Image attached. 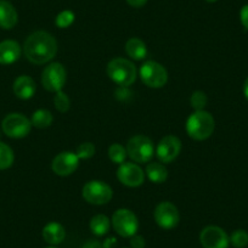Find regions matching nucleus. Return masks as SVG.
<instances>
[{"mask_svg": "<svg viewBox=\"0 0 248 248\" xmlns=\"http://www.w3.org/2000/svg\"><path fill=\"white\" fill-rule=\"evenodd\" d=\"M57 52V42L50 33L37 31L26 39L23 54L34 65H44L51 61Z\"/></svg>", "mask_w": 248, "mask_h": 248, "instance_id": "f257e3e1", "label": "nucleus"}, {"mask_svg": "<svg viewBox=\"0 0 248 248\" xmlns=\"http://www.w3.org/2000/svg\"><path fill=\"white\" fill-rule=\"evenodd\" d=\"M216 122L209 112L195 111L186 121V133L191 139L202 141L213 134Z\"/></svg>", "mask_w": 248, "mask_h": 248, "instance_id": "f03ea898", "label": "nucleus"}, {"mask_svg": "<svg viewBox=\"0 0 248 248\" xmlns=\"http://www.w3.org/2000/svg\"><path fill=\"white\" fill-rule=\"evenodd\" d=\"M138 71L132 61L123 57H116L107 65V76L119 87H129L137 80Z\"/></svg>", "mask_w": 248, "mask_h": 248, "instance_id": "7ed1b4c3", "label": "nucleus"}, {"mask_svg": "<svg viewBox=\"0 0 248 248\" xmlns=\"http://www.w3.org/2000/svg\"><path fill=\"white\" fill-rule=\"evenodd\" d=\"M125 149H127L128 156L135 163H147L151 161L156 152L152 140L145 135H135L130 138Z\"/></svg>", "mask_w": 248, "mask_h": 248, "instance_id": "20e7f679", "label": "nucleus"}, {"mask_svg": "<svg viewBox=\"0 0 248 248\" xmlns=\"http://www.w3.org/2000/svg\"><path fill=\"white\" fill-rule=\"evenodd\" d=\"M111 225L119 236L130 238L138 232L139 220L134 212L130 209L119 208L112 216Z\"/></svg>", "mask_w": 248, "mask_h": 248, "instance_id": "39448f33", "label": "nucleus"}, {"mask_svg": "<svg viewBox=\"0 0 248 248\" xmlns=\"http://www.w3.org/2000/svg\"><path fill=\"white\" fill-rule=\"evenodd\" d=\"M82 196L88 203L102 206L108 203L113 196L111 186L101 180H90L83 186Z\"/></svg>", "mask_w": 248, "mask_h": 248, "instance_id": "423d86ee", "label": "nucleus"}, {"mask_svg": "<svg viewBox=\"0 0 248 248\" xmlns=\"http://www.w3.org/2000/svg\"><path fill=\"white\" fill-rule=\"evenodd\" d=\"M139 75L142 83L152 89L163 88L168 82V72L164 66L156 61L144 62L140 67Z\"/></svg>", "mask_w": 248, "mask_h": 248, "instance_id": "0eeeda50", "label": "nucleus"}, {"mask_svg": "<svg viewBox=\"0 0 248 248\" xmlns=\"http://www.w3.org/2000/svg\"><path fill=\"white\" fill-rule=\"evenodd\" d=\"M1 128L6 137L13 138V139H22L30 134L32 123L25 114L14 112V113H9L3 119Z\"/></svg>", "mask_w": 248, "mask_h": 248, "instance_id": "6e6552de", "label": "nucleus"}, {"mask_svg": "<svg viewBox=\"0 0 248 248\" xmlns=\"http://www.w3.org/2000/svg\"><path fill=\"white\" fill-rule=\"evenodd\" d=\"M67 79L66 68L60 62H51L42 73V84L50 93L61 92Z\"/></svg>", "mask_w": 248, "mask_h": 248, "instance_id": "1a4fd4ad", "label": "nucleus"}, {"mask_svg": "<svg viewBox=\"0 0 248 248\" xmlns=\"http://www.w3.org/2000/svg\"><path fill=\"white\" fill-rule=\"evenodd\" d=\"M154 218L159 228L164 229V230H171L178 226L179 221H180V213L175 204L169 201H164L157 204L154 212Z\"/></svg>", "mask_w": 248, "mask_h": 248, "instance_id": "9d476101", "label": "nucleus"}, {"mask_svg": "<svg viewBox=\"0 0 248 248\" xmlns=\"http://www.w3.org/2000/svg\"><path fill=\"white\" fill-rule=\"evenodd\" d=\"M117 178L128 187H138L145 181V173L141 167L135 162H124L117 169Z\"/></svg>", "mask_w": 248, "mask_h": 248, "instance_id": "9b49d317", "label": "nucleus"}, {"mask_svg": "<svg viewBox=\"0 0 248 248\" xmlns=\"http://www.w3.org/2000/svg\"><path fill=\"white\" fill-rule=\"evenodd\" d=\"M200 242L203 248H228L230 237L219 226L209 225L200 232Z\"/></svg>", "mask_w": 248, "mask_h": 248, "instance_id": "f8f14e48", "label": "nucleus"}, {"mask_svg": "<svg viewBox=\"0 0 248 248\" xmlns=\"http://www.w3.org/2000/svg\"><path fill=\"white\" fill-rule=\"evenodd\" d=\"M181 151V141L175 135H167L159 140L156 147V156L162 163H170Z\"/></svg>", "mask_w": 248, "mask_h": 248, "instance_id": "ddd939ff", "label": "nucleus"}, {"mask_svg": "<svg viewBox=\"0 0 248 248\" xmlns=\"http://www.w3.org/2000/svg\"><path fill=\"white\" fill-rule=\"evenodd\" d=\"M79 166V158L76 152L63 151L60 152L51 163V169L56 175L68 176L75 173Z\"/></svg>", "mask_w": 248, "mask_h": 248, "instance_id": "4468645a", "label": "nucleus"}, {"mask_svg": "<svg viewBox=\"0 0 248 248\" xmlns=\"http://www.w3.org/2000/svg\"><path fill=\"white\" fill-rule=\"evenodd\" d=\"M14 93L21 100H30L37 92V85L30 76H20L14 82Z\"/></svg>", "mask_w": 248, "mask_h": 248, "instance_id": "2eb2a0df", "label": "nucleus"}, {"mask_svg": "<svg viewBox=\"0 0 248 248\" xmlns=\"http://www.w3.org/2000/svg\"><path fill=\"white\" fill-rule=\"evenodd\" d=\"M21 56V46L16 40H4L0 43V65H11Z\"/></svg>", "mask_w": 248, "mask_h": 248, "instance_id": "dca6fc26", "label": "nucleus"}, {"mask_svg": "<svg viewBox=\"0 0 248 248\" xmlns=\"http://www.w3.org/2000/svg\"><path fill=\"white\" fill-rule=\"evenodd\" d=\"M18 22V15L15 6L8 0H0V28L13 30Z\"/></svg>", "mask_w": 248, "mask_h": 248, "instance_id": "f3484780", "label": "nucleus"}, {"mask_svg": "<svg viewBox=\"0 0 248 248\" xmlns=\"http://www.w3.org/2000/svg\"><path fill=\"white\" fill-rule=\"evenodd\" d=\"M43 238L50 246H57L66 238L65 228L57 221H51L43 228Z\"/></svg>", "mask_w": 248, "mask_h": 248, "instance_id": "a211bd4d", "label": "nucleus"}, {"mask_svg": "<svg viewBox=\"0 0 248 248\" xmlns=\"http://www.w3.org/2000/svg\"><path fill=\"white\" fill-rule=\"evenodd\" d=\"M145 174L150 181L155 184H162L168 178V170L162 162H150L146 167Z\"/></svg>", "mask_w": 248, "mask_h": 248, "instance_id": "6ab92c4d", "label": "nucleus"}, {"mask_svg": "<svg viewBox=\"0 0 248 248\" xmlns=\"http://www.w3.org/2000/svg\"><path fill=\"white\" fill-rule=\"evenodd\" d=\"M125 52L133 60H144L147 55V46L139 38H130L125 44Z\"/></svg>", "mask_w": 248, "mask_h": 248, "instance_id": "aec40b11", "label": "nucleus"}, {"mask_svg": "<svg viewBox=\"0 0 248 248\" xmlns=\"http://www.w3.org/2000/svg\"><path fill=\"white\" fill-rule=\"evenodd\" d=\"M90 230L95 236H105L111 229V220L105 214L94 216L90 220Z\"/></svg>", "mask_w": 248, "mask_h": 248, "instance_id": "412c9836", "label": "nucleus"}, {"mask_svg": "<svg viewBox=\"0 0 248 248\" xmlns=\"http://www.w3.org/2000/svg\"><path fill=\"white\" fill-rule=\"evenodd\" d=\"M52 121H54V117H52L51 112L44 108L37 109L31 118V123H32L33 127L39 128V129L50 127L52 124Z\"/></svg>", "mask_w": 248, "mask_h": 248, "instance_id": "4be33fe9", "label": "nucleus"}, {"mask_svg": "<svg viewBox=\"0 0 248 248\" xmlns=\"http://www.w3.org/2000/svg\"><path fill=\"white\" fill-rule=\"evenodd\" d=\"M14 151L9 145L4 144L3 141H0V170H5V169L10 168L14 163Z\"/></svg>", "mask_w": 248, "mask_h": 248, "instance_id": "5701e85b", "label": "nucleus"}, {"mask_svg": "<svg viewBox=\"0 0 248 248\" xmlns=\"http://www.w3.org/2000/svg\"><path fill=\"white\" fill-rule=\"evenodd\" d=\"M127 149L121 144H112L111 146L108 147V157L113 163L116 164H122L125 162V158H127Z\"/></svg>", "mask_w": 248, "mask_h": 248, "instance_id": "b1692460", "label": "nucleus"}, {"mask_svg": "<svg viewBox=\"0 0 248 248\" xmlns=\"http://www.w3.org/2000/svg\"><path fill=\"white\" fill-rule=\"evenodd\" d=\"M54 106L55 108L59 112H61V113H66L71 107V100L70 97H68V95L66 94V93L62 92V90L61 92L55 93Z\"/></svg>", "mask_w": 248, "mask_h": 248, "instance_id": "393cba45", "label": "nucleus"}, {"mask_svg": "<svg viewBox=\"0 0 248 248\" xmlns=\"http://www.w3.org/2000/svg\"><path fill=\"white\" fill-rule=\"evenodd\" d=\"M230 243L235 248H245L248 246V232L247 231L238 229L235 230L230 236Z\"/></svg>", "mask_w": 248, "mask_h": 248, "instance_id": "a878e982", "label": "nucleus"}, {"mask_svg": "<svg viewBox=\"0 0 248 248\" xmlns=\"http://www.w3.org/2000/svg\"><path fill=\"white\" fill-rule=\"evenodd\" d=\"M76 20V15L71 10H63L56 16L55 23L59 28H68Z\"/></svg>", "mask_w": 248, "mask_h": 248, "instance_id": "bb28decb", "label": "nucleus"}, {"mask_svg": "<svg viewBox=\"0 0 248 248\" xmlns=\"http://www.w3.org/2000/svg\"><path fill=\"white\" fill-rule=\"evenodd\" d=\"M207 102H208L207 95L203 92H201V90H197V92L192 93L191 97H190V105H191V107L195 111H202V109H204V107L207 106Z\"/></svg>", "mask_w": 248, "mask_h": 248, "instance_id": "cd10ccee", "label": "nucleus"}, {"mask_svg": "<svg viewBox=\"0 0 248 248\" xmlns=\"http://www.w3.org/2000/svg\"><path fill=\"white\" fill-rule=\"evenodd\" d=\"M95 146L92 142H83L79 146L77 147V151H76V155L78 156L79 159H89L92 158L95 155Z\"/></svg>", "mask_w": 248, "mask_h": 248, "instance_id": "c85d7f7f", "label": "nucleus"}, {"mask_svg": "<svg viewBox=\"0 0 248 248\" xmlns=\"http://www.w3.org/2000/svg\"><path fill=\"white\" fill-rule=\"evenodd\" d=\"M145 246H146V241L141 235L135 233L134 236L130 237V247L132 248H145Z\"/></svg>", "mask_w": 248, "mask_h": 248, "instance_id": "c756f323", "label": "nucleus"}, {"mask_svg": "<svg viewBox=\"0 0 248 248\" xmlns=\"http://www.w3.org/2000/svg\"><path fill=\"white\" fill-rule=\"evenodd\" d=\"M240 20L243 27L248 30V5H245L240 11Z\"/></svg>", "mask_w": 248, "mask_h": 248, "instance_id": "7c9ffc66", "label": "nucleus"}, {"mask_svg": "<svg viewBox=\"0 0 248 248\" xmlns=\"http://www.w3.org/2000/svg\"><path fill=\"white\" fill-rule=\"evenodd\" d=\"M130 95V92L128 90L127 87H119V89H117L116 96L119 100H127V97Z\"/></svg>", "mask_w": 248, "mask_h": 248, "instance_id": "2f4dec72", "label": "nucleus"}, {"mask_svg": "<svg viewBox=\"0 0 248 248\" xmlns=\"http://www.w3.org/2000/svg\"><path fill=\"white\" fill-rule=\"evenodd\" d=\"M82 248H106V247H105V245H102V243L97 240H88L87 242L83 245Z\"/></svg>", "mask_w": 248, "mask_h": 248, "instance_id": "473e14b6", "label": "nucleus"}, {"mask_svg": "<svg viewBox=\"0 0 248 248\" xmlns=\"http://www.w3.org/2000/svg\"><path fill=\"white\" fill-rule=\"evenodd\" d=\"M127 3L133 8H142L147 3V0H127Z\"/></svg>", "mask_w": 248, "mask_h": 248, "instance_id": "72a5a7b5", "label": "nucleus"}, {"mask_svg": "<svg viewBox=\"0 0 248 248\" xmlns=\"http://www.w3.org/2000/svg\"><path fill=\"white\" fill-rule=\"evenodd\" d=\"M243 94H245V97L248 100V77L246 78L245 84H243Z\"/></svg>", "mask_w": 248, "mask_h": 248, "instance_id": "f704fd0d", "label": "nucleus"}, {"mask_svg": "<svg viewBox=\"0 0 248 248\" xmlns=\"http://www.w3.org/2000/svg\"><path fill=\"white\" fill-rule=\"evenodd\" d=\"M206 1H207V3H216V1H218V0H206Z\"/></svg>", "mask_w": 248, "mask_h": 248, "instance_id": "c9c22d12", "label": "nucleus"}, {"mask_svg": "<svg viewBox=\"0 0 248 248\" xmlns=\"http://www.w3.org/2000/svg\"><path fill=\"white\" fill-rule=\"evenodd\" d=\"M45 248H59V247H56V246H49V247H45Z\"/></svg>", "mask_w": 248, "mask_h": 248, "instance_id": "e433bc0d", "label": "nucleus"}]
</instances>
